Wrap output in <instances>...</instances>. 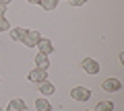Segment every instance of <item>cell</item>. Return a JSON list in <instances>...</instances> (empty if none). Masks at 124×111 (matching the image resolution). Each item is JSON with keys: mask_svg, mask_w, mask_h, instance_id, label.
Masks as SVG:
<instances>
[{"mask_svg": "<svg viewBox=\"0 0 124 111\" xmlns=\"http://www.w3.org/2000/svg\"><path fill=\"white\" fill-rule=\"evenodd\" d=\"M35 109H37V111H52V103H50L48 99L39 97V99L35 101Z\"/></svg>", "mask_w": 124, "mask_h": 111, "instance_id": "obj_10", "label": "cell"}, {"mask_svg": "<svg viewBox=\"0 0 124 111\" xmlns=\"http://www.w3.org/2000/svg\"><path fill=\"white\" fill-rule=\"evenodd\" d=\"M6 8H8V4H2V2H0V17L6 14Z\"/></svg>", "mask_w": 124, "mask_h": 111, "instance_id": "obj_16", "label": "cell"}, {"mask_svg": "<svg viewBox=\"0 0 124 111\" xmlns=\"http://www.w3.org/2000/svg\"><path fill=\"white\" fill-rule=\"evenodd\" d=\"M70 97L75 99V101H89L91 99V89H87V86H75V89H70Z\"/></svg>", "mask_w": 124, "mask_h": 111, "instance_id": "obj_1", "label": "cell"}, {"mask_svg": "<svg viewBox=\"0 0 124 111\" xmlns=\"http://www.w3.org/2000/svg\"><path fill=\"white\" fill-rule=\"evenodd\" d=\"M70 2V6H83V4H87V0H68Z\"/></svg>", "mask_w": 124, "mask_h": 111, "instance_id": "obj_15", "label": "cell"}, {"mask_svg": "<svg viewBox=\"0 0 124 111\" xmlns=\"http://www.w3.org/2000/svg\"><path fill=\"white\" fill-rule=\"evenodd\" d=\"M37 91H39L41 93V97H50V95H54V85L52 82H48V80H44V82H39V85H37Z\"/></svg>", "mask_w": 124, "mask_h": 111, "instance_id": "obj_7", "label": "cell"}, {"mask_svg": "<svg viewBox=\"0 0 124 111\" xmlns=\"http://www.w3.org/2000/svg\"><path fill=\"white\" fill-rule=\"evenodd\" d=\"M101 89L108 91V93H118V91L122 89V82H120L118 78H106L101 82Z\"/></svg>", "mask_w": 124, "mask_h": 111, "instance_id": "obj_4", "label": "cell"}, {"mask_svg": "<svg viewBox=\"0 0 124 111\" xmlns=\"http://www.w3.org/2000/svg\"><path fill=\"white\" fill-rule=\"evenodd\" d=\"M8 29H10V25H8V21H6V17H0V33L8 31Z\"/></svg>", "mask_w": 124, "mask_h": 111, "instance_id": "obj_14", "label": "cell"}, {"mask_svg": "<svg viewBox=\"0 0 124 111\" xmlns=\"http://www.w3.org/2000/svg\"><path fill=\"white\" fill-rule=\"evenodd\" d=\"M0 111H2V107H0Z\"/></svg>", "mask_w": 124, "mask_h": 111, "instance_id": "obj_19", "label": "cell"}, {"mask_svg": "<svg viewBox=\"0 0 124 111\" xmlns=\"http://www.w3.org/2000/svg\"><path fill=\"white\" fill-rule=\"evenodd\" d=\"M81 66H83V70L87 72V74H97V72H99V62H97V60L85 58L83 62H81Z\"/></svg>", "mask_w": 124, "mask_h": 111, "instance_id": "obj_5", "label": "cell"}, {"mask_svg": "<svg viewBox=\"0 0 124 111\" xmlns=\"http://www.w3.org/2000/svg\"><path fill=\"white\" fill-rule=\"evenodd\" d=\"M27 78H29V82L39 85V82H44V80H48V72H46V70H39V68H33V70L27 74Z\"/></svg>", "mask_w": 124, "mask_h": 111, "instance_id": "obj_3", "label": "cell"}, {"mask_svg": "<svg viewBox=\"0 0 124 111\" xmlns=\"http://www.w3.org/2000/svg\"><path fill=\"white\" fill-rule=\"evenodd\" d=\"M35 68H39V70H48V68H50V60H48V56H44V53H37V56H35Z\"/></svg>", "mask_w": 124, "mask_h": 111, "instance_id": "obj_8", "label": "cell"}, {"mask_svg": "<svg viewBox=\"0 0 124 111\" xmlns=\"http://www.w3.org/2000/svg\"><path fill=\"white\" fill-rule=\"evenodd\" d=\"M27 2H31V4H39L41 0H27Z\"/></svg>", "mask_w": 124, "mask_h": 111, "instance_id": "obj_17", "label": "cell"}, {"mask_svg": "<svg viewBox=\"0 0 124 111\" xmlns=\"http://www.w3.org/2000/svg\"><path fill=\"white\" fill-rule=\"evenodd\" d=\"M39 4H41V8H44V10H54L58 6V0H41Z\"/></svg>", "mask_w": 124, "mask_h": 111, "instance_id": "obj_13", "label": "cell"}, {"mask_svg": "<svg viewBox=\"0 0 124 111\" xmlns=\"http://www.w3.org/2000/svg\"><path fill=\"white\" fill-rule=\"evenodd\" d=\"M39 39H41V33H39V31H27V33H25V37H23L21 41L27 45V47H37Z\"/></svg>", "mask_w": 124, "mask_h": 111, "instance_id": "obj_2", "label": "cell"}, {"mask_svg": "<svg viewBox=\"0 0 124 111\" xmlns=\"http://www.w3.org/2000/svg\"><path fill=\"white\" fill-rule=\"evenodd\" d=\"M95 111H114V103L112 101H99Z\"/></svg>", "mask_w": 124, "mask_h": 111, "instance_id": "obj_12", "label": "cell"}, {"mask_svg": "<svg viewBox=\"0 0 124 111\" xmlns=\"http://www.w3.org/2000/svg\"><path fill=\"white\" fill-rule=\"evenodd\" d=\"M27 29H23V27H15V29H10V39L13 41H21L23 37H25Z\"/></svg>", "mask_w": 124, "mask_h": 111, "instance_id": "obj_11", "label": "cell"}, {"mask_svg": "<svg viewBox=\"0 0 124 111\" xmlns=\"http://www.w3.org/2000/svg\"><path fill=\"white\" fill-rule=\"evenodd\" d=\"M27 105L23 99H13V101H8V111H25Z\"/></svg>", "mask_w": 124, "mask_h": 111, "instance_id": "obj_9", "label": "cell"}, {"mask_svg": "<svg viewBox=\"0 0 124 111\" xmlns=\"http://www.w3.org/2000/svg\"><path fill=\"white\" fill-rule=\"evenodd\" d=\"M0 2H2V4H10V2H13V0H0Z\"/></svg>", "mask_w": 124, "mask_h": 111, "instance_id": "obj_18", "label": "cell"}, {"mask_svg": "<svg viewBox=\"0 0 124 111\" xmlns=\"http://www.w3.org/2000/svg\"><path fill=\"white\" fill-rule=\"evenodd\" d=\"M37 49H39V53H44V56H50V53L54 52V43L50 39H46V37H41L39 43H37Z\"/></svg>", "mask_w": 124, "mask_h": 111, "instance_id": "obj_6", "label": "cell"}]
</instances>
